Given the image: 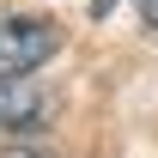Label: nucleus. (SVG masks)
Returning <instances> with one entry per match:
<instances>
[{
    "mask_svg": "<svg viewBox=\"0 0 158 158\" xmlns=\"http://www.w3.org/2000/svg\"><path fill=\"white\" fill-rule=\"evenodd\" d=\"M55 49H61V31L49 19H0V79L37 73Z\"/></svg>",
    "mask_w": 158,
    "mask_h": 158,
    "instance_id": "nucleus-1",
    "label": "nucleus"
},
{
    "mask_svg": "<svg viewBox=\"0 0 158 158\" xmlns=\"http://www.w3.org/2000/svg\"><path fill=\"white\" fill-rule=\"evenodd\" d=\"M0 158H49V152H31V146H12V152H0Z\"/></svg>",
    "mask_w": 158,
    "mask_h": 158,
    "instance_id": "nucleus-4",
    "label": "nucleus"
},
{
    "mask_svg": "<svg viewBox=\"0 0 158 158\" xmlns=\"http://www.w3.org/2000/svg\"><path fill=\"white\" fill-rule=\"evenodd\" d=\"M43 116H49V91H43L31 73L0 79V128H12V134H31V128H43Z\"/></svg>",
    "mask_w": 158,
    "mask_h": 158,
    "instance_id": "nucleus-2",
    "label": "nucleus"
},
{
    "mask_svg": "<svg viewBox=\"0 0 158 158\" xmlns=\"http://www.w3.org/2000/svg\"><path fill=\"white\" fill-rule=\"evenodd\" d=\"M140 19H146V24L158 31V0H140Z\"/></svg>",
    "mask_w": 158,
    "mask_h": 158,
    "instance_id": "nucleus-3",
    "label": "nucleus"
},
{
    "mask_svg": "<svg viewBox=\"0 0 158 158\" xmlns=\"http://www.w3.org/2000/svg\"><path fill=\"white\" fill-rule=\"evenodd\" d=\"M110 6H116V0H91V12H98V19H103V12H110Z\"/></svg>",
    "mask_w": 158,
    "mask_h": 158,
    "instance_id": "nucleus-5",
    "label": "nucleus"
}]
</instances>
